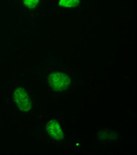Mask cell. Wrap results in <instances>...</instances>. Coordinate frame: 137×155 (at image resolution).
Wrapping results in <instances>:
<instances>
[{
    "instance_id": "cell-1",
    "label": "cell",
    "mask_w": 137,
    "mask_h": 155,
    "mask_svg": "<svg viewBox=\"0 0 137 155\" xmlns=\"http://www.w3.org/2000/svg\"><path fill=\"white\" fill-rule=\"evenodd\" d=\"M33 72L42 89L52 97L69 95L83 84L72 67L67 65L54 52L34 67Z\"/></svg>"
},
{
    "instance_id": "cell-2",
    "label": "cell",
    "mask_w": 137,
    "mask_h": 155,
    "mask_svg": "<svg viewBox=\"0 0 137 155\" xmlns=\"http://www.w3.org/2000/svg\"><path fill=\"white\" fill-rule=\"evenodd\" d=\"M4 99L14 116L30 120L38 114L41 98L38 90L22 74H12L3 85Z\"/></svg>"
},
{
    "instance_id": "cell-3",
    "label": "cell",
    "mask_w": 137,
    "mask_h": 155,
    "mask_svg": "<svg viewBox=\"0 0 137 155\" xmlns=\"http://www.w3.org/2000/svg\"><path fill=\"white\" fill-rule=\"evenodd\" d=\"M4 3L21 30L36 25L48 12V0H6Z\"/></svg>"
},
{
    "instance_id": "cell-4",
    "label": "cell",
    "mask_w": 137,
    "mask_h": 155,
    "mask_svg": "<svg viewBox=\"0 0 137 155\" xmlns=\"http://www.w3.org/2000/svg\"><path fill=\"white\" fill-rule=\"evenodd\" d=\"M33 134L41 142L55 147L64 146L68 140L65 122L56 114L43 115L33 129Z\"/></svg>"
},
{
    "instance_id": "cell-5",
    "label": "cell",
    "mask_w": 137,
    "mask_h": 155,
    "mask_svg": "<svg viewBox=\"0 0 137 155\" xmlns=\"http://www.w3.org/2000/svg\"><path fill=\"white\" fill-rule=\"evenodd\" d=\"M21 31L4 1H0V65L9 53L14 35Z\"/></svg>"
},
{
    "instance_id": "cell-6",
    "label": "cell",
    "mask_w": 137,
    "mask_h": 155,
    "mask_svg": "<svg viewBox=\"0 0 137 155\" xmlns=\"http://www.w3.org/2000/svg\"><path fill=\"white\" fill-rule=\"evenodd\" d=\"M91 0H48V12L62 15L81 14L89 8Z\"/></svg>"
}]
</instances>
